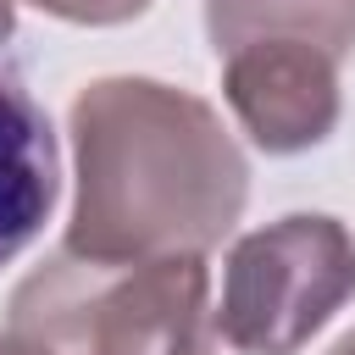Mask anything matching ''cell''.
Instances as JSON below:
<instances>
[{
    "instance_id": "cell-1",
    "label": "cell",
    "mask_w": 355,
    "mask_h": 355,
    "mask_svg": "<svg viewBox=\"0 0 355 355\" xmlns=\"http://www.w3.org/2000/svg\"><path fill=\"white\" fill-rule=\"evenodd\" d=\"M72 150L61 250L94 261L205 255L250 200V166L222 116L161 78H94L72 100Z\"/></svg>"
},
{
    "instance_id": "cell-2",
    "label": "cell",
    "mask_w": 355,
    "mask_h": 355,
    "mask_svg": "<svg viewBox=\"0 0 355 355\" xmlns=\"http://www.w3.org/2000/svg\"><path fill=\"white\" fill-rule=\"evenodd\" d=\"M11 333L44 355H216L205 255L94 261L61 250L17 283Z\"/></svg>"
},
{
    "instance_id": "cell-3",
    "label": "cell",
    "mask_w": 355,
    "mask_h": 355,
    "mask_svg": "<svg viewBox=\"0 0 355 355\" xmlns=\"http://www.w3.org/2000/svg\"><path fill=\"white\" fill-rule=\"evenodd\" d=\"M355 300V239L338 216L288 211L227 250L216 338L239 355H300Z\"/></svg>"
},
{
    "instance_id": "cell-4",
    "label": "cell",
    "mask_w": 355,
    "mask_h": 355,
    "mask_svg": "<svg viewBox=\"0 0 355 355\" xmlns=\"http://www.w3.org/2000/svg\"><path fill=\"white\" fill-rule=\"evenodd\" d=\"M222 61V94L266 155H300L338 122V61L305 39H255Z\"/></svg>"
},
{
    "instance_id": "cell-5",
    "label": "cell",
    "mask_w": 355,
    "mask_h": 355,
    "mask_svg": "<svg viewBox=\"0 0 355 355\" xmlns=\"http://www.w3.org/2000/svg\"><path fill=\"white\" fill-rule=\"evenodd\" d=\"M61 194V150L33 89L0 67V266H11L50 222Z\"/></svg>"
},
{
    "instance_id": "cell-6",
    "label": "cell",
    "mask_w": 355,
    "mask_h": 355,
    "mask_svg": "<svg viewBox=\"0 0 355 355\" xmlns=\"http://www.w3.org/2000/svg\"><path fill=\"white\" fill-rule=\"evenodd\" d=\"M205 33L216 55L255 39H305L344 61L355 50V0H205Z\"/></svg>"
},
{
    "instance_id": "cell-7",
    "label": "cell",
    "mask_w": 355,
    "mask_h": 355,
    "mask_svg": "<svg viewBox=\"0 0 355 355\" xmlns=\"http://www.w3.org/2000/svg\"><path fill=\"white\" fill-rule=\"evenodd\" d=\"M61 22H83V28H116V22H133L150 11V0H28Z\"/></svg>"
},
{
    "instance_id": "cell-8",
    "label": "cell",
    "mask_w": 355,
    "mask_h": 355,
    "mask_svg": "<svg viewBox=\"0 0 355 355\" xmlns=\"http://www.w3.org/2000/svg\"><path fill=\"white\" fill-rule=\"evenodd\" d=\"M0 355H44V349H39V344H28L22 333H11V327H6V333H0Z\"/></svg>"
},
{
    "instance_id": "cell-9",
    "label": "cell",
    "mask_w": 355,
    "mask_h": 355,
    "mask_svg": "<svg viewBox=\"0 0 355 355\" xmlns=\"http://www.w3.org/2000/svg\"><path fill=\"white\" fill-rule=\"evenodd\" d=\"M11 28H17V11H11V0H0V39H11Z\"/></svg>"
},
{
    "instance_id": "cell-10",
    "label": "cell",
    "mask_w": 355,
    "mask_h": 355,
    "mask_svg": "<svg viewBox=\"0 0 355 355\" xmlns=\"http://www.w3.org/2000/svg\"><path fill=\"white\" fill-rule=\"evenodd\" d=\"M327 355H355V333H344V338H338V344H333Z\"/></svg>"
}]
</instances>
